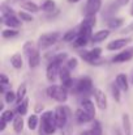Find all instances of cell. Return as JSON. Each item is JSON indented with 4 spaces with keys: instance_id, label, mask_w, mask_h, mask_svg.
<instances>
[{
    "instance_id": "3957f363",
    "label": "cell",
    "mask_w": 133,
    "mask_h": 135,
    "mask_svg": "<svg viewBox=\"0 0 133 135\" xmlns=\"http://www.w3.org/2000/svg\"><path fill=\"white\" fill-rule=\"evenodd\" d=\"M47 94L48 97H51L52 100L57 101V102H65L68 98V90L64 85H51L47 88Z\"/></svg>"
},
{
    "instance_id": "2e32d148",
    "label": "cell",
    "mask_w": 133,
    "mask_h": 135,
    "mask_svg": "<svg viewBox=\"0 0 133 135\" xmlns=\"http://www.w3.org/2000/svg\"><path fill=\"white\" fill-rule=\"evenodd\" d=\"M108 36H110V29L99 30V32H97V33H94V34L91 36V42H94V44H99V42L104 41Z\"/></svg>"
},
{
    "instance_id": "e575fe53",
    "label": "cell",
    "mask_w": 133,
    "mask_h": 135,
    "mask_svg": "<svg viewBox=\"0 0 133 135\" xmlns=\"http://www.w3.org/2000/svg\"><path fill=\"white\" fill-rule=\"evenodd\" d=\"M18 17L22 20V21H25V22H30V21H33V16H31V13L30 12H25V11H20L18 12Z\"/></svg>"
},
{
    "instance_id": "f6af8a7d",
    "label": "cell",
    "mask_w": 133,
    "mask_h": 135,
    "mask_svg": "<svg viewBox=\"0 0 133 135\" xmlns=\"http://www.w3.org/2000/svg\"><path fill=\"white\" fill-rule=\"evenodd\" d=\"M80 0H68V3H78Z\"/></svg>"
},
{
    "instance_id": "83f0119b",
    "label": "cell",
    "mask_w": 133,
    "mask_h": 135,
    "mask_svg": "<svg viewBox=\"0 0 133 135\" xmlns=\"http://www.w3.org/2000/svg\"><path fill=\"white\" fill-rule=\"evenodd\" d=\"M1 36H3V38H7V40H9V38H14V37L18 36V30H17V29H13V28L4 29V30L1 32Z\"/></svg>"
},
{
    "instance_id": "7402d4cb",
    "label": "cell",
    "mask_w": 133,
    "mask_h": 135,
    "mask_svg": "<svg viewBox=\"0 0 133 135\" xmlns=\"http://www.w3.org/2000/svg\"><path fill=\"white\" fill-rule=\"evenodd\" d=\"M123 18H119V17H111V18H108V21H107V28L108 29H118V28H120L121 25H123Z\"/></svg>"
},
{
    "instance_id": "b9f144b4",
    "label": "cell",
    "mask_w": 133,
    "mask_h": 135,
    "mask_svg": "<svg viewBox=\"0 0 133 135\" xmlns=\"http://www.w3.org/2000/svg\"><path fill=\"white\" fill-rule=\"evenodd\" d=\"M128 1H129V0H116V4H118V5H125Z\"/></svg>"
},
{
    "instance_id": "5bb4252c",
    "label": "cell",
    "mask_w": 133,
    "mask_h": 135,
    "mask_svg": "<svg viewBox=\"0 0 133 135\" xmlns=\"http://www.w3.org/2000/svg\"><path fill=\"white\" fill-rule=\"evenodd\" d=\"M131 42L129 38H119V40H115V41H111L108 45H107V50L110 51H114V50H120V49H124L125 46Z\"/></svg>"
},
{
    "instance_id": "44dd1931",
    "label": "cell",
    "mask_w": 133,
    "mask_h": 135,
    "mask_svg": "<svg viewBox=\"0 0 133 135\" xmlns=\"http://www.w3.org/2000/svg\"><path fill=\"white\" fill-rule=\"evenodd\" d=\"M41 63V55H39V51L37 50L35 52H33L30 56H29V67L30 68H35L38 67Z\"/></svg>"
},
{
    "instance_id": "484cf974",
    "label": "cell",
    "mask_w": 133,
    "mask_h": 135,
    "mask_svg": "<svg viewBox=\"0 0 133 135\" xmlns=\"http://www.w3.org/2000/svg\"><path fill=\"white\" fill-rule=\"evenodd\" d=\"M28 106H29V100L25 97V98L18 104V106H17V113H18L20 115H25V114L28 113Z\"/></svg>"
},
{
    "instance_id": "30bf717a",
    "label": "cell",
    "mask_w": 133,
    "mask_h": 135,
    "mask_svg": "<svg viewBox=\"0 0 133 135\" xmlns=\"http://www.w3.org/2000/svg\"><path fill=\"white\" fill-rule=\"evenodd\" d=\"M59 78L61 80V84L65 87V88H71L73 87V80H72V76H71V70L68 67H63L60 68V72H59Z\"/></svg>"
},
{
    "instance_id": "f1b7e54d",
    "label": "cell",
    "mask_w": 133,
    "mask_h": 135,
    "mask_svg": "<svg viewBox=\"0 0 133 135\" xmlns=\"http://www.w3.org/2000/svg\"><path fill=\"white\" fill-rule=\"evenodd\" d=\"M89 37H85V36H81V34H78L77 36V38L73 41V45L76 46V47H84V46L88 45L89 42Z\"/></svg>"
},
{
    "instance_id": "4316f807",
    "label": "cell",
    "mask_w": 133,
    "mask_h": 135,
    "mask_svg": "<svg viewBox=\"0 0 133 135\" xmlns=\"http://www.w3.org/2000/svg\"><path fill=\"white\" fill-rule=\"evenodd\" d=\"M10 64H12L16 70L21 68V67H22V56H21V54H14V55H12V58H10Z\"/></svg>"
},
{
    "instance_id": "ab89813d",
    "label": "cell",
    "mask_w": 133,
    "mask_h": 135,
    "mask_svg": "<svg viewBox=\"0 0 133 135\" xmlns=\"http://www.w3.org/2000/svg\"><path fill=\"white\" fill-rule=\"evenodd\" d=\"M0 83H1V85H7V84H9V79H8V76L4 75V74H1V75H0Z\"/></svg>"
},
{
    "instance_id": "d590c367",
    "label": "cell",
    "mask_w": 133,
    "mask_h": 135,
    "mask_svg": "<svg viewBox=\"0 0 133 135\" xmlns=\"http://www.w3.org/2000/svg\"><path fill=\"white\" fill-rule=\"evenodd\" d=\"M0 118H3V119L7 121V122H10V121L14 119V112H12V110H5V112L1 113V117H0Z\"/></svg>"
},
{
    "instance_id": "1f68e13d",
    "label": "cell",
    "mask_w": 133,
    "mask_h": 135,
    "mask_svg": "<svg viewBox=\"0 0 133 135\" xmlns=\"http://www.w3.org/2000/svg\"><path fill=\"white\" fill-rule=\"evenodd\" d=\"M17 102L20 104L24 98H25V94H26V84H21L20 87H18V89H17Z\"/></svg>"
},
{
    "instance_id": "f35d334b",
    "label": "cell",
    "mask_w": 133,
    "mask_h": 135,
    "mask_svg": "<svg viewBox=\"0 0 133 135\" xmlns=\"http://www.w3.org/2000/svg\"><path fill=\"white\" fill-rule=\"evenodd\" d=\"M77 66H78V60H77L76 58H71V59H68L67 67H68L69 70H75Z\"/></svg>"
},
{
    "instance_id": "8992f818",
    "label": "cell",
    "mask_w": 133,
    "mask_h": 135,
    "mask_svg": "<svg viewBox=\"0 0 133 135\" xmlns=\"http://www.w3.org/2000/svg\"><path fill=\"white\" fill-rule=\"evenodd\" d=\"M81 56L84 58L85 62H88L90 64H99L100 63V54H102V50L99 47H95L90 51H81L80 52Z\"/></svg>"
},
{
    "instance_id": "d4e9b609",
    "label": "cell",
    "mask_w": 133,
    "mask_h": 135,
    "mask_svg": "<svg viewBox=\"0 0 133 135\" xmlns=\"http://www.w3.org/2000/svg\"><path fill=\"white\" fill-rule=\"evenodd\" d=\"M77 36H78V29L77 30H68L64 36H63V41L64 42H73L76 38H77Z\"/></svg>"
},
{
    "instance_id": "8fae6325",
    "label": "cell",
    "mask_w": 133,
    "mask_h": 135,
    "mask_svg": "<svg viewBox=\"0 0 133 135\" xmlns=\"http://www.w3.org/2000/svg\"><path fill=\"white\" fill-rule=\"evenodd\" d=\"M132 58H133V46L125 49V50H123V51L119 52L118 55H115V56L112 58V62H114V63H124V62H129Z\"/></svg>"
},
{
    "instance_id": "ee69618b",
    "label": "cell",
    "mask_w": 133,
    "mask_h": 135,
    "mask_svg": "<svg viewBox=\"0 0 133 135\" xmlns=\"http://www.w3.org/2000/svg\"><path fill=\"white\" fill-rule=\"evenodd\" d=\"M0 110H1V112L4 110V102H1V105H0Z\"/></svg>"
},
{
    "instance_id": "52a82bcc",
    "label": "cell",
    "mask_w": 133,
    "mask_h": 135,
    "mask_svg": "<svg viewBox=\"0 0 133 135\" xmlns=\"http://www.w3.org/2000/svg\"><path fill=\"white\" fill-rule=\"evenodd\" d=\"M55 119H56V125L57 129H63L65 127L67 122H68V110L64 106H57L55 109Z\"/></svg>"
},
{
    "instance_id": "7c38bea8",
    "label": "cell",
    "mask_w": 133,
    "mask_h": 135,
    "mask_svg": "<svg viewBox=\"0 0 133 135\" xmlns=\"http://www.w3.org/2000/svg\"><path fill=\"white\" fill-rule=\"evenodd\" d=\"M94 98H95V102L100 110L107 109V97H106V93L103 90L99 89V88H95L94 89Z\"/></svg>"
},
{
    "instance_id": "ac0fdd59",
    "label": "cell",
    "mask_w": 133,
    "mask_h": 135,
    "mask_svg": "<svg viewBox=\"0 0 133 135\" xmlns=\"http://www.w3.org/2000/svg\"><path fill=\"white\" fill-rule=\"evenodd\" d=\"M81 135H102V126L98 121H94L91 127L89 130H85L84 133H81Z\"/></svg>"
},
{
    "instance_id": "836d02e7",
    "label": "cell",
    "mask_w": 133,
    "mask_h": 135,
    "mask_svg": "<svg viewBox=\"0 0 133 135\" xmlns=\"http://www.w3.org/2000/svg\"><path fill=\"white\" fill-rule=\"evenodd\" d=\"M111 92H112V96H114V98H115V101L116 102H120V92L121 89L119 88V85L115 83V84H112V87H111Z\"/></svg>"
},
{
    "instance_id": "d6a6232c",
    "label": "cell",
    "mask_w": 133,
    "mask_h": 135,
    "mask_svg": "<svg viewBox=\"0 0 133 135\" xmlns=\"http://www.w3.org/2000/svg\"><path fill=\"white\" fill-rule=\"evenodd\" d=\"M38 126V117L35 114H31L29 118H28V127L30 130H35Z\"/></svg>"
},
{
    "instance_id": "7a4b0ae2",
    "label": "cell",
    "mask_w": 133,
    "mask_h": 135,
    "mask_svg": "<svg viewBox=\"0 0 133 135\" xmlns=\"http://www.w3.org/2000/svg\"><path fill=\"white\" fill-rule=\"evenodd\" d=\"M57 129L55 113L54 112H44L41 118V133L44 135H52Z\"/></svg>"
},
{
    "instance_id": "ffe728a7",
    "label": "cell",
    "mask_w": 133,
    "mask_h": 135,
    "mask_svg": "<svg viewBox=\"0 0 133 135\" xmlns=\"http://www.w3.org/2000/svg\"><path fill=\"white\" fill-rule=\"evenodd\" d=\"M121 121H123V129H124V135H133L132 133V126H131V119L128 114H123L121 115Z\"/></svg>"
},
{
    "instance_id": "603a6c76",
    "label": "cell",
    "mask_w": 133,
    "mask_h": 135,
    "mask_svg": "<svg viewBox=\"0 0 133 135\" xmlns=\"http://www.w3.org/2000/svg\"><path fill=\"white\" fill-rule=\"evenodd\" d=\"M22 8L25 9V11H28V12H30V13H37L39 9H41V7H38L35 3H33V1H25L24 4H22Z\"/></svg>"
},
{
    "instance_id": "4dcf8cb0",
    "label": "cell",
    "mask_w": 133,
    "mask_h": 135,
    "mask_svg": "<svg viewBox=\"0 0 133 135\" xmlns=\"http://www.w3.org/2000/svg\"><path fill=\"white\" fill-rule=\"evenodd\" d=\"M38 49H35V46H34V44L31 42V41H29V42H26L25 45H24V52L28 55V58L33 54V52H35Z\"/></svg>"
},
{
    "instance_id": "d6986e66",
    "label": "cell",
    "mask_w": 133,
    "mask_h": 135,
    "mask_svg": "<svg viewBox=\"0 0 133 135\" xmlns=\"http://www.w3.org/2000/svg\"><path fill=\"white\" fill-rule=\"evenodd\" d=\"M76 119H77L78 123H88L90 121H93V118L89 115L82 108H80V109L76 112Z\"/></svg>"
},
{
    "instance_id": "5b68a950",
    "label": "cell",
    "mask_w": 133,
    "mask_h": 135,
    "mask_svg": "<svg viewBox=\"0 0 133 135\" xmlns=\"http://www.w3.org/2000/svg\"><path fill=\"white\" fill-rule=\"evenodd\" d=\"M59 38H60V33L59 32L44 33L38 40V46H39V49H48V47H51L52 45H55Z\"/></svg>"
},
{
    "instance_id": "8d00e7d4",
    "label": "cell",
    "mask_w": 133,
    "mask_h": 135,
    "mask_svg": "<svg viewBox=\"0 0 133 135\" xmlns=\"http://www.w3.org/2000/svg\"><path fill=\"white\" fill-rule=\"evenodd\" d=\"M1 15L3 16H12V15H14V11L10 7H8L7 4H3L1 5Z\"/></svg>"
},
{
    "instance_id": "ba28073f",
    "label": "cell",
    "mask_w": 133,
    "mask_h": 135,
    "mask_svg": "<svg viewBox=\"0 0 133 135\" xmlns=\"http://www.w3.org/2000/svg\"><path fill=\"white\" fill-rule=\"evenodd\" d=\"M102 7V0H88L84 8L85 16H95Z\"/></svg>"
},
{
    "instance_id": "4fadbf2b",
    "label": "cell",
    "mask_w": 133,
    "mask_h": 135,
    "mask_svg": "<svg viewBox=\"0 0 133 135\" xmlns=\"http://www.w3.org/2000/svg\"><path fill=\"white\" fill-rule=\"evenodd\" d=\"M21 18L20 17H16L14 15H12V16H3V18H1V22L4 24V25H7L8 28H20V25H21Z\"/></svg>"
},
{
    "instance_id": "e0dca14e",
    "label": "cell",
    "mask_w": 133,
    "mask_h": 135,
    "mask_svg": "<svg viewBox=\"0 0 133 135\" xmlns=\"http://www.w3.org/2000/svg\"><path fill=\"white\" fill-rule=\"evenodd\" d=\"M115 83L119 85V88L123 90V92H127L129 88V84H128V79H127V75L124 74H119L115 79Z\"/></svg>"
},
{
    "instance_id": "7bdbcfd3",
    "label": "cell",
    "mask_w": 133,
    "mask_h": 135,
    "mask_svg": "<svg viewBox=\"0 0 133 135\" xmlns=\"http://www.w3.org/2000/svg\"><path fill=\"white\" fill-rule=\"evenodd\" d=\"M20 1H22V0H7L8 4H14V3H20Z\"/></svg>"
},
{
    "instance_id": "bcb514c9",
    "label": "cell",
    "mask_w": 133,
    "mask_h": 135,
    "mask_svg": "<svg viewBox=\"0 0 133 135\" xmlns=\"http://www.w3.org/2000/svg\"><path fill=\"white\" fill-rule=\"evenodd\" d=\"M131 15L133 16V7H132V9H131Z\"/></svg>"
},
{
    "instance_id": "6da1fadb",
    "label": "cell",
    "mask_w": 133,
    "mask_h": 135,
    "mask_svg": "<svg viewBox=\"0 0 133 135\" xmlns=\"http://www.w3.org/2000/svg\"><path fill=\"white\" fill-rule=\"evenodd\" d=\"M67 58H68L67 52H60V54H57V55L54 56L52 62L48 64L47 71H46V76H47V80H48V81L54 83V81L56 80V78H57V75H59V72H60V68H61V66H63V62H64Z\"/></svg>"
},
{
    "instance_id": "74e56055",
    "label": "cell",
    "mask_w": 133,
    "mask_h": 135,
    "mask_svg": "<svg viewBox=\"0 0 133 135\" xmlns=\"http://www.w3.org/2000/svg\"><path fill=\"white\" fill-rule=\"evenodd\" d=\"M17 100V94L16 93H13L12 90H8V92H5V102H14Z\"/></svg>"
},
{
    "instance_id": "cb8c5ba5",
    "label": "cell",
    "mask_w": 133,
    "mask_h": 135,
    "mask_svg": "<svg viewBox=\"0 0 133 135\" xmlns=\"http://www.w3.org/2000/svg\"><path fill=\"white\" fill-rule=\"evenodd\" d=\"M13 129H14V131H16L17 134H20V133L22 131V129H24V119H22V115L18 114V117H16V118L13 119Z\"/></svg>"
},
{
    "instance_id": "60d3db41",
    "label": "cell",
    "mask_w": 133,
    "mask_h": 135,
    "mask_svg": "<svg viewBox=\"0 0 133 135\" xmlns=\"http://www.w3.org/2000/svg\"><path fill=\"white\" fill-rule=\"evenodd\" d=\"M0 122H1V125H0V130L4 131V129H5V126H7V121H4L3 118H0Z\"/></svg>"
},
{
    "instance_id": "9c48e42d",
    "label": "cell",
    "mask_w": 133,
    "mask_h": 135,
    "mask_svg": "<svg viewBox=\"0 0 133 135\" xmlns=\"http://www.w3.org/2000/svg\"><path fill=\"white\" fill-rule=\"evenodd\" d=\"M93 88V83H91V79L85 76V78H81L77 84L75 85V92L76 93H88L89 90H91Z\"/></svg>"
},
{
    "instance_id": "277c9868",
    "label": "cell",
    "mask_w": 133,
    "mask_h": 135,
    "mask_svg": "<svg viewBox=\"0 0 133 135\" xmlns=\"http://www.w3.org/2000/svg\"><path fill=\"white\" fill-rule=\"evenodd\" d=\"M97 24V20H95V16H85L84 21L80 24L78 26V34L81 36H85L89 37L91 40V36H93V28Z\"/></svg>"
},
{
    "instance_id": "f546056e",
    "label": "cell",
    "mask_w": 133,
    "mask_h": 135,
    "mask_svg": "<svg viewBox=\"0 0 133 135\" xmlns=\"http://www.w3.org/2000/svg\"><path fill=\"white\" fill-rule=\"evenodd\" d=\"M41 9H42L43 12H47V13L52 12V11L55 9V1H54V0H44L43 4L41 5Z\"/></svg>"
},
{
    "instance_id": "9a60e30c",
    "label": "cell",
    "mask_w": 133,
    "mask_h": 135,
    "mask_svg": "<svg viewBox=\"0 0 133 135\" xmlns=\"http://www.w3.org/2000/svg\"><path fill=\"white\" fill-rule=\"evenodd\" d=\"M81 108L88 113L89 115L94 119V117H95V108H94V104H93V101H90L89 98H85V100H82L81 101Z\"/></svg>"
}]
</instances>
